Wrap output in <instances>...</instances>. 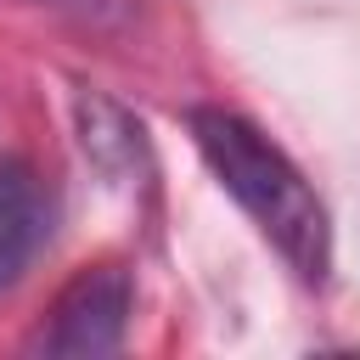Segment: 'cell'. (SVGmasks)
I'll use <instances>...</instances> for the list:
<instances>
[{"instance_id":"1","label":"cell","mask_w":360,"mask_h":360,"mask_svg":"<svg viewBox=\"0 0 360 360\" xmlns=\"http://www.w3.org/2000/svg\"><path fill=\"white\" fill-rule=\"evenodd\" d=\"M186 129H191L202 163L214 169V180L259 225V236L292 264L298 281L321 287L332 276V219H326V202L315 197V186L304 180V169L242 112L191 107Z\"/></svg>"},{"instance_id":"3","label":"cell","mask_w":360,"mask_h":360,"mask_svg":"<svg viewBox=\"0 0 360 360\" xmlns=\"http://www.w3.org/2000/svg\"><path fill=\"white\" fill-rule=\"evenodd\" d=\"M39 231H45V202H39L34 180H28V169L0 163V281H11L22 270Z\"/></svg>"},{"instance_id":"2","label":"cell","mask_w":360,"mask_h":360,"mask_svg":"<svg viewBox=\"0 0 360 360\" xmlns=\"http://www.w3.org/2000/svg\"><path fill=\"white\" fill-rule=\"evenodd\" d=\"M129 304H135V281L124 264H84L51 304V321L39 326L34 349L51 360H101L124 349L129 332Z\"/></svg>"}]
</instances>
